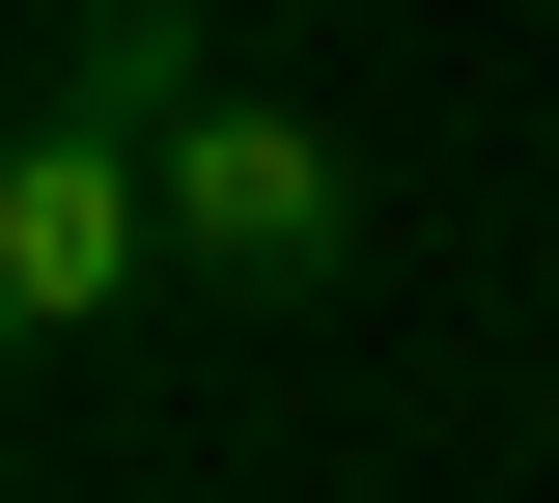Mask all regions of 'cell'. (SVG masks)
I'll return each mask as SVG.
<instances>
[{
  "instance_id": "cell-1",
  "label": "cell",
  "mask_w": 559,
  "mask_h": 503,
  "mask_svg": "<svg viewBox=\"0 0 559 503\" xmlns=\"http://www.w3.org/2000/svg\"><path fill=\"white\" fill-rule=\"evenodd\" d=\"M224 84L197 0H57L28 57V141H0V336H112L168 280V112Z\"/></svg>"
},
{
  "instance_id": "cell-2",
  "label": "cell",
  "mask_w": 559,
  "mask_h": 503,
  "mask_svg": "<svg viewBox=\"0 0 559 503\" xmlns=\"http://www.w3.org/2000/svg\"><path fill=\"white\" fill-rule=\"evenodd\" d=\"M168 280H197V308H336L364 280V141L308 112V84L224 57L197 112H168Z\"/></svg>"
}]
</instances>
